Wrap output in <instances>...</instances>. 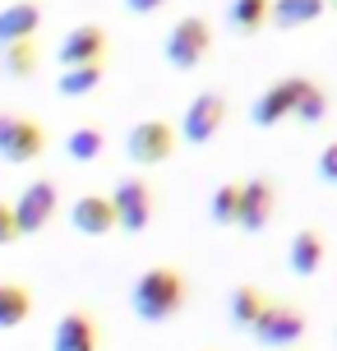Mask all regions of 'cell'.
I'll list each match as a JSON object with an SVG mask.
<instances>
[{
	"mask_svg": "<svg viewBox=\"0 0 337 351\" xmlns=\"http://www.w3.org/2000/svg\"><path fill=\"white\" fill-rule=\"evenodd\" d=\"M129 310L139 324L148 328H162V324H171L190 310V278L171 268V263H153V268H143L134 287H129Z\"/></svg>",
	"mask_w": 337,
	"mask_h": 351,
	"instance_id": "6da1fadb",
	"label": "cell"
},
{
	"mask_svg": "<svg viewBox=\"0 0 337 351\" xmlns=\"http://www.w3.org/2000/svg\"><path fill=\"white\" fill-rule=\"evenodd\" d=\"M249 337L264 351H291L310 337V315H305L301 305H291V300H268V310L249 328Z\"/></svg>",
	"mask_w": 337,
	"mask_h": 351,
	"instance_id": "7a4b0ae2",
	"label": "cell"
},
{
	"mask_svg": "<svg viewBox=\"0 0 337 351\" xmlns=\"http://www.w3.org/2000/svg\"><path fill=\"white\" fill-rule=\"evenodd\" d=\"M176 143H180V130L171 121L153 116V121H139L125 134V158L134 167H162V162H171Z\"/></svg>",
	"mask_w": 337,
	"mask_h": 351,
	"instance_id": "3957f363",
	"label": "cell"
},
{
	"mask_svg": "<svg viewBox=\"0 0 337 351\" xmlns=\"http://www.w3.org/2000/svg\"><path fill=\"white\" fill-rule=\"evenodd\" d=\"M208 47H213V28H208V19L199 14H185L171 23V33H166V65L171 70H199L203 65V56H208Z\"/></svg>",
	"mask_w": 337,
	"mask_h": 351,
	"instance_id": "277c9868",
	"label": "cell"
},
{
	"mask_svg": "<svg viewBox=\"0 0 337 351\" xmlns=\"http://www.w3.org/2000/svg\"><path fill=\"white\" fill-rule=\"evenodd\" d=\"M111 204H116V222H121L125 236H143L158 217V194L143 176H125L121 185L111 190Z\"/></svg>",
	"mask_w": 337,
	"mask_h": 351,
	"instance_id": "5b68a950",
	"label": "cell"
},
{
	"mask_svg": "<svg viewBox=\"0 0 337 351\" xmlns=\"http://www.w3.org/2000/svg\"><path fill=\"white\" fill-rule=\"evenodd\" d=\"M222 125H227V97L217 88H208V93L190 97L185 116H180V139L190 143V148H203V143H213V134Z\"/></svg>",
	"mask_w": 337,
	"mask_h": 351,
	"instance_id": "8992f818",
	"label": "cell"
},
{
	"mask_svg": "<svg viewBox=\"0 0 337 351\" xmlns=\"http://www.w3.org/2000/svg\"><path fill=\"white\" fill-rule=\"evenodd\" d=\"M55 213H60V190H55V180H28L23 194L14 199L18 236H37V231H47Z\"/></svg>",
	"mask_w": 337,
	"mask_h": 351,
	"instance_id": "52a82bcc",
	"label": "cell"
},
{
	"mask_svg": "<svg viewBox=\"0 0 337 351\" xmlns=\"http://www.w3.org/2000/svg\"><path fill=\"white\" fill-rule=\"evenodd\" d=\"M273 213H277V190H273V180H268V176L240 180V213H236V227L245 231V236H259V231L273 222Z\"/></svg>",
	"mask_w": 337,
	"mask_h": 351,
	"instance_id": "ba28073f",
	"label": "cell"
},
{
	"mask_svg": "<svg viewBox=\"0 0 337 351\" xmlns=\"http://www.w3.org/2000/svg\"><path fill=\"white\" fill-rule=\"evenodd\" d=\"M51 351H102L97 315L84 310V305H70L65 315L55 319V328H51Z\"/></svg>",
	"mask_w": 337,
	"mask_h": 351,
	"instance_id": "9c48e42d",
	"label": "cell"
},
{
	"mask_svg": "<svg viewBox=\"0 0 337 351\" xmlns=\"http://www.w3.org/2000/svg\"><path fill=\"white\" fill-rule=\"evenodd\" d=\"M102 56H107V33H102V23H79V28H70V33L60 37V47H55V60H60L65 70L102 65Z\"/></svg>",
	"mask_w": 337,
	"mask_h": 351,
	"instance_id": "30bf717a",
	"label": "cell"
},
{
	"mask_svg": "<svg viewBox=\"0 0 337 351\" xmlns=\"http://www.w3.org/2000/svg\"><path fill=\"white\" fill-rule=\"evenodd\" d=\"M47 148H51V134H47L37 121H28V116H14L10 134H5V143H0V158L10 162V167H28V162H37Z\"/></svg>",
	"mask_w": 337,
	"mask_h": 351,
	"instance_id": "8fae6325",
	"label": "cell"
},
{
	"mask_svg": "<svg viewBox=\"0 0 337 351\" xmlns=\"http://www.w3.org/2000/svg\"><path fill=\"white\" fill-rule=\"evenodd\" d=\"M70 227L79 231V236H92V241H102V236H111V231H121L111 194H79L74 208H70Z\"/></svg>",
	"mask_w": 337,
	"mask_h": 351,
	"instance_id": "7c38bea8",
	"label": "cell"
},
{
	"mask_svg": "<svg viewBox=\"0 0 337 351\" xmlns=\"http://www.w3.org/2000/svg\"><path fill=\"white\" fill-rule=\"evenodd\" d=\"M296 93H301V79H277L273 88H264L254 97L249 121L254 125H282L286 116H296Z\"/></svg>",
	"mask_w": 337,
	"mask_h": 351,
	"instance_id": "4fadbf2b",
	"label": "cell"
},
{
	"mask_svg": "<svg viewBox=\"0 0 337 351\" xmlns=\"http://www.w3.org/2000/svg\"><path fill=\"white\" fill-rule=\"evenodd\" d=\"M328 259V241H323L319 227H301L291 236V245H286V268L296 273V278H314Z\"/></svg>",
	"mask_w": 337,
	"mask_h": 351,
	"instance_id": "5bb4252c",
	"label": "cell"
},
{
	"mask_svg": "<svg viewBox=\"0 0 337 351\" xmlns=\"http://www.w3.org/2000/svg\"><path fill=\"white\" fill-rule=\"evenodd\" d=\"M264 310H268L264 287H254V282L231 287V296H227V324L236 328V333H249V328L259 324V315H264Z\"/></svg>",
	"mask_w": 337,
	"mask_h": 351,
	"instance_id": "9a60e30c",
	"label": "cell"
},
{
	"mask_svg": "<svg viewBox=\"0 0 337 351\" xmlns=\"http://www.w3.org/2000/svg\"><path fill=\"white\" fill-rule=\"evenodd\" d=\"M37 28H42V5H33V0H14V5L0 10V47L33 42Z\"/></svg>",
	"mask_w": 337,
	"mask_h": 351,
	"instance_id": "2e32d148",
	"label": "cell"
},
{
	"mask_svg": "<svg viewBox=\"0 0 337 351\" xmlns=\"http://www.w3.org/2000/svg\"><path fill=\"white\" fill-rule=\"evenodd\" d=\"M33 315V291L23 287V282L5 278L0 282V333H10V328H23Z\"/></svg>",
	"mask_w": 337,
	"mask_h": 351,
	"instance_id": "e0dca14e",
	"label": "cell"
},
{
	"mask_svg": "<svg viewBox=\"0 0 337 351\" xmlns=\"http://www.w3.org/2000/svg\"><path fill=\"white\" fill-rule=\"evenodd\" d=\"M328 10V0H273V28H282V33H291V28H305V23H314V19Z\"/></svg>",
	"mask_w": 337,
	"mask_h": 351,
	"instance_id": "ac0fdd59",
	"label": "cell"
},
{
	"mask_svg": "<svg viewBox=\"0 0 337 351\" xmlns=\"http://www.w3.org/2000/svg\"><path fill=\"white\" fill-rule=\"evenodd\" d=\"M268 14H273V0H231V5H227V23H231L240 37L259 33Z\"/></svg>",
	"mask_w": 337,
	"mask_h": 351,
	"instance_id": "d6986e66",
	"label": "cell"
},
{
	"mask_svg": "<svg viewBox=\"0 0 337 351\" xmlns=\"http://www.w3.org/2000/svg\"><path fill=\"white\" fill-rule=\"evenodd\" d=\"M65 153H70V162H97L107 153V134L97 125H74L65 139Z\"/></svg>",
	"mask_w": 337,
	"mask_h": 351,
	"instance_id": "ffe728a7",
	"label": "cell"
},
{
	"mask_svg": "<svg viewBox=\"0 0 337 351\" xmlns=\"http://www.w3.org/2000/svg\"><path fill=\"white\" fill-rule=\"evenodd\" d=\"M328 116V93H323L314 79H301V93H296V121L301 125H323Z\"/></svg>",
	"mask_w": 337,
	"mask_h": 351,
	"instance_id": "44dd1931",
	"label": "cell"
},
{
	"mask_svg": "<svg viewBox=\"0 0 337 351\" xmlns=\"http://www.w3.org/2000/svg\"><path fill=\"white\" fill-rule=\"evenodd\" d=\"M33 70H37V47L33 42L0 47V74H5V79H33Z\"/></svg>",
	"mask_w": 337,
	"mask_h": 351,
	"instance_id": "7402d4cb",
	"label": "cell"
},
{
	"mask_svg": "<svg viewBox=\"0 0 337 351\" xmlns=\"http://www.w3.org/2000/svg\"><path fill=\"white\" fill-rule=\"evenodd\" d=\"M236 213H240V180H227L208 199V217H213V227H236Z\"/></svg>",
	"mask_w": 337,
	"mask_h": 351,
	"instance_id": "603a6c76",
	"label": "cell"
},
{
	"mask_svg": "<svg viewBox=\"0 0 337 351\" xmlns=\"http://www.w3.org/2000/svg\"><path fill=\"white\" fill-rule=\"evenodd\" d=\"M97 84H102V65H79V70H65L55 79L60 97H88Z\"/></svg>",
	"mask_w": 337,
	"mask_h": 351,
	"instance_id": "cb8c5ba5",
	"label": "cell"
},
{
	"mask_svg": "<svg viewBox=\"0 0 337 351\" xmlns=\"http://www.w3.org/2000/svg\"><path fill=\"white\" fill-rule=\"evenodd\" d=\"M14 241H23L18 236V222H14V204L0 199V245H14Z\"/></svg>",
	"mask_w": 337,
	"mask_h": 351,
	"instance_id": "d4e9b609",
	"label": "cell"
},
{
	"mask_svg": "<svg viewBox=\"0 0 337 351\" xmlns=\"http://www.w3.org/2000/svg\"><path fill=\"white\" fill-rule=\"evenodd\" d=\"M319 180L337 190V139L323 143V153H319Z\"/></svg>",
	"mask_w": 337,
	"mask_h": 351,
	"instance_id": "484cf974",
	"label": "cell"
},
{
	"mask_svg": "<svg viewBox=\"0 0 337 351\" xmlns=\"http://www.w3.org/2000/svg\"><path fill=\"white\" fill-rule=\"evenodd\" d=\"M166 0H125V10L129 14H153V10H162Z\"/></svg>",
	"mask_w": 337,
	"mask_h": 351,
	"instance_id": "4316f807",
	"label": "cell"
},
{
	"mask_svg": "<svg viewBox=\"0 0 337 351\" xmlns=\"http://www.w3.org/2000/svg\"><path fill=\"white\" fill-rule=\"evenodd\" d=\"M10 125H14V116H10V111H0V143H5V134H10Z\"/></svg>",
	"mask_w": 337,
	"mask_h": 351,
	"instance_id": "83f0119b",
	"label": "cell"
},
{
	"mask_svg": "<svg viewBox=\"0 0 337 351\" xmlns=\"http://www.w3.org/2000/svg\"><path fill=\"white\" fill-rule=\"evenodd\" d=\"M328 5H337V0H328Z\"/></svg>",
	"mask_w": 337,
	"mask_h": 351,
	"instance_id": "f1b7e54d",
	"label": "cell"
}]
</instances>
